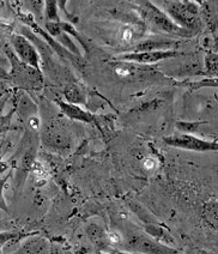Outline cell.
Listing matches in <instances>:
<instances>
[{"label":"cell","instance_id":"8","mask_svg":"<svg viewBox=\"0 0 218 254\" xmlns=\"http://www.w3.org/2000/svg\"><path fill=\"white\" fill-rule=\"evenodd\" d=\"M65 95L66 99H67L68 103H84L85 102V94L78 85L72 84L66 86L65 89Z\"/></svg>","mask_w":218,"mask_h":254},{"label":"cell","instance_id":"16","mask_svg":"<svg viewBox=\"0 0 218 254\" xmlns=\"http://www.w3.org/2000/svg\"><path fill=\"white\" fill-rule=\"evenodd\" d=\"M109 240H110V242H113V244H117V242H120V240H121V236L117 233H110L109 234Z\"/></svg>","mask_w":218,"mask_h":254},{"label":"cell","instance_id":"13","mask_svg":"<svg viewBox=\"0 0 218 254\" xmlns=\"http://www.w3.org/2000/svg\"><path fill=\"white\" fill-rule=\"evenodd\" d=\"M143 166H144V168L146 170H153L157 167V161L155 157H146L144 160V162H143Z\"/></svg>","mask_w":218,"mask_h":254},{"label":"cell","instance_id":"3","mask_svg":"<svg viewBox=\"0 0 218 254\" xmlns=\"http://www.w3.org/2000/svg\"><path fill=\"white\" fill-rule=\"evenodd\" d=\"M143 14L146 17L149 22L153 23L154 27L160 29L161 31L170 34V35H179V36H189L191 31L186 30L175 23L167 13L163 12L159 7L151 4L149 1L142 2Z\"/></svg>","mask_w":218,"mask_h":254},{"label":"cell","instance_id":"7","mask_svg":"<svg viewBox=\"0 0 218 254\" xmlns=\"http://www.w3.org/2000/svg\"><path fill=\"white\" fill-rule=\"evenodd\" d=\"M56 103L59 105L62 113L67 115L70 119L85 121V123H91V121L94 120V115H91L90 113H88V112L80 109L77 105L64 102V101H61V100H56Z\"/></svg>","mask_w":218,"mask_h":254},{"label":"cell","instance_id":"9","mask_svg":"<svg viewBox=\"0 0 218 254\" xmlns=\"http://www.w3.org/2000/svg\"><path fill=\"white\" fill-rule=\"evenodd\" d=\"M117 39L122 45H131L136 40V29L131 25H124L117 31Z\"/></svg>","mask_w":218,"mask_h":254},{"label":"cell","instance_id":"2","mask_svg":"<svg viewBox=\"0 0 218 254\" xmlns=\"http://www.w3.org/2000/svg\"><path fill=\"white\" fill-rule=\"evenodd\" d=\"M167 14L179 27L192 31L199 27L198 12L199 7L196 2L191 1H167L164 2Z\"/></svg>","mask_w":218,"mask_h":254},{"label":"cell","instance_id":"5","mask_svg":"<svg viewBox=\"0 0 218 254\" xmlns=\"http://www.w3.org/2000/svg\"><path fill=\"white\" fill-rule=\"evenodd\" d=\"M164 141L171 146L177 148L194 150V151H208V150H216L217 144L211 141L202 140L199 138L193 137L192 134H176L173 137L165 138Z\"/></svg>","mask_w":218,"mask_h":254},{"label":"cell","instance_id":"10","mask_svg":"<svg viewBox=\"0 0 218 254\" xmlns=\"http://www.w3.org/2000/svg\"><path fill=\"white\" fill-rule=\"evenodd\" d=\"M56 7H58V1H46V17H47V22H60Z\"/></svg>","mask_w":218,"mask_h":254},{"label":"cell","instance_id":"15","mask_svg":"<svg viewBox=\"0 0 218 254\" xmlns=\"http://www.w3.org/2000/svg\"><path fill=\"white\" fill-rule=\"evenodd\" d=\"M29 126L31 127L33 129H39L40 127V119H37V118H30L29 119Z\"/></svg>","mask_w":218,"mask_h":254},{"label":"cell","instance_id":"1","mask_svg":"<svg viewBox=\"0 0 218 254\" xmlns=\"http://www.w3.org/2000/svg\"><path fill=\"white\" fill-rule=\"evenodd\" d=\"M6 53L11 64V70L8 72L10 82L15 83V84L21 86L23 89H27V90L40 88V85L44 82L41 71L22 63L17 58L16 54L13 53L12 50H6Z\"/></svg>","mask_w":218,"mask_h":254},{"label":"cell","instance_id":"4","mask_svg":"<svg viewBox=\"0 0 218 254\" xmlns=\"http://www.w3.org/2000/svg\"><path fill=\"white\" fill-rule=\"evenodd\" d=\"M11 46L13 53L22 63L41 71V58L39 56L35 46L22 34H13L11 36Z\"/></svg>","mask_w":218,"mask_h":254},{"label":"cell","instance_id":"12","mask_svg":"<svg viewBox=\"0 0 218 254\" xmlns=\"http://www.w3.org/2000/svg\"><path fill=\"white\" fill-rule=\"evenodd\" d=\"M114 71H115V74H117L119 77H128L131 76V74H133V70H132V67L126 63L116 65L115 68H114Z\"/></svg>","mask_w":218,"mask_h":254},{"label":"cell","instance_id":"14","mask_svg":"<svg viewBox=\"0 0 218 254\" xmlns=\"http://www.w3.org/2000/svg\"><path fill=\"white\" fill-rule=\"evenodd\" d=\"M0 80H8L10 82V74L2 66H0Z\"/></svg>","mask_w":218,"mask_h":254},{"label":"cell","instance_id":"6","mask_svg":"<svg viewBox=\"0 0 218 254\" xmlns=\"http://www.w3.org/2000/svg\"><path fill=\"white\" fill-rule=\"evenodd\" d=\"M180 56L179 52L175 51H154V52H139V53H128L121 54L114 58L115 60L137 64H154L159 63L161 60L169 59Z\"/></svg>","mask_w":218,"mask_h":254},{"label":"cell","instance_id":"11","mask_svg":"<svg viewBox=\"0 0 218 254\" xmlns=\"http://www.w3.org/2000/svg\"><path fill=\"white\" fill-rule=\"evenodd\" d=\"M10 177H11V173H8V174L5 175L4 178L0 179V210H4V211L6 212H8V207L4 197V189H5V184L7 183L8 178Z\"/></svg>","mask_w":218,"mask_h":254}]
</instances>
